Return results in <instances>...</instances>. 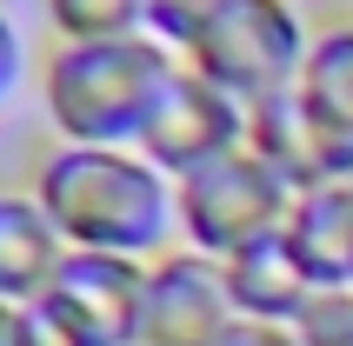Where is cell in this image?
Instances as JSON below:
<instances>
[{
    "mask_svg": "<svg viewBox=\"0 0 353 346\" xmlns=\"http://www.w3.org/2000/svg\"><path fill=\"white\" fill-rule=\"evenodd\" d=\"M34 200L47 207L67 253L160 260L174 233V180L134 147H67L54 140L34 160Z\"/></svg>",
    "mask_w": 353,
    "mask_h": 346,
    "instance_id": "obj_1",
    "label": "cell"
},
{
    "mask_svg": "<svg viewBox=\"0 0 353 346\" xmlns=\"http://www.w3.org/2000/svg\"><path fill=\"white\" fill-rule=\"evenodd\" d=\"M180 54L154 34L127 40H54L40 60V107L67 147H140L160 87L174 80Z\"/></svg>",
    "mask_w": 353,
    "mask_h": 346,
    "instance_id": "obj_2",
    "label": "cell"
},
{
    "mask_svg": "<svg viewBox=\"0 0 353 346\" xmlns=\"http://www.w3.org/2000/svg\"><path fill=\"white\" fill-rule=\"evenodd\" d=\"M287 213H294V187L247 140L194 167L187 180H174V233L180 247L207 253V260H234V253L287 233Z\"/></svg>",
    "mask_w": 353,
    "mask_h": 346,
    "instance_id": "obj_3",
    "label": "cell"
},
{
    "mask_svg": "<svg viewBox=\"0 0 353 346\" xmlns=\"http://www.w3.org/2000/svg\"><path fill=\"white\" fill-rule=\"evenodd\" d=\"M307 47H314V34H307V20H300L294 0H234L180 60L200 80H214L227 100L260 107V100L287 94L300 80Z\"/></svg>",
    "mask_w": 353,
    "mask_h": 346,
    "instance_id": "obj_4",
    "label": "cell"
},
{
    "mask_svg": "<svg viewBox=\"0 0 353 346\" xmlns=\"http://www.w3.org/2000/svg\"><path fill=\"white\" fill-rule=\"evenodd\" d=\"M247 140V107L240 100H227L214 87V80H200L187 60L174 67V80L160 87L154 114H147V127H140V160H154L167 180H187L194 167H207L214 154H227V147H240Z\"/></svg>",
    "mask_w": 353,
    "mask_h": 346,
    "instance_id": "obj_5",
    "label": "cell"
},
{
    "mask_svg": "<svg viewBox=\"0 0 353 346\" xmlns=\"http://www.w3.org/2000/svg\"><path fill=\"white\" fill-rule=\"evenodd\" d=\"M147 267L154 260H120V253H67L54 287L40 293L87 346H140L147 313Z\"/></svg>",
    "mask_w": 353,
    "mask_h": 346,
    "instance_id": "obj_6",
    "label": "cell"
},
{
    "mask_svg": "<svg viewBox=\"0 0 353 346\" xmlns=\"http://www.w3.org/2000/svg\"><path fill=\"white\" fill-rule=\"evenodd\" d=\"M240 327L220 260L180 247L147 267V313H140V346H220Z\"/></svg>",
    "mask_w": 353,
    "mask_h": 346,
    "instance_id": "obj_7",
    "label": "cell"
},
{
    "mask_svg": "<svg viewBox=\"0 0 353 346\" xmlns=\"http://www.w3.org/2000/svg\"><path fill=\"white\" fill-rule=\"evenodd\" d=\"M294 94L314 120V134L327 140V154L340 160V173L353 180V20H334L314 34Z\"/></svg>",
    "mask_w": 353,
    "mask_h": 346,
    "instance_id": "obj_8",
    "label": "cell"
},
{
    "mask_svg": "<svg viewBox=\"0 0 353 346\" xmlns=\"http://www.w3.org/2000/svg\"><path fill=\"white\" fill-rule=\"evenodd\" d=\"M67 240L54 233L47 207L34 200V187H0V300L27 307L54 287Z\"/></svg>",
    "mask_w": 353,
    "mask_h": 346,
    "instance_id": "obj_9",
    "label": "cell"
},
{
    "mask_svg": "<svg viewBox=\"0 0 353 346\" xmlns=\"http://www.w3.org/2000/svg\"><path fill=\"white\" fill-rule=\"evenodd\" d=\"M287 247H294L307 287H353V180L294 193Z\"/></svg>",
    "mask_w": 353,
    "mask_h": 346,
    "instance_id": "obj_10",
    "label": "cell"
},
{
    "mask_svg": "<svg viewBox=\"0 0 353 346\" xmlns=\"http://www.w3.org/2000/svg\"><path fill=\"white\" fill-rule=\"evenodd\" d=\"M247 147H254L294 193L327 187V180H347L340 160L327 154V140L314 134V120H307V107H300L294 87L274 94V100H260V107H247Z\"/></svg>",
    "mask_w": 353,
    "mask_h": 346,
    "instance_id": "obj_11",
    "label": "cell"
},
{
    "mask_svg": "<svg viewBox=\"0 0 353 346\" xmlns=\"http://www.w3.org/2000/svg\"><path fill=\"white\" fill-rule=\"evenodd\" d=\"M220 280H227V300H234L240 320H267V327H287L300 313V300L314 293L300 260H294V247H287V233L234 253V260H220Z\"/></svg>",
    "mask_w": 353,
    "mask_h": 346,
    "instance_id": "obj_12",
    "label": "cell"
},
{
    "mask_svg": "<svg viewBox=\"0 0 353 346\" xmlns=\"http://www.w3.org/2000/svg\"><path fill=\"white\" fill-rule=\"evenodd\" d=\"M54 40H127L147 34V0H40Z\"/></svg>",
    "mask_w": 353,
    "mask_h": 346,
    "instance_id": "obj_13",
    "label": "cell"
},
{
    "mask_svg": "<svg viewBox=\"0 0 353 346\" xmlns=\"http://www.w3.org/2000/svg\"><path fill=\"white\" fill-rule=\"evenodd\" d=\"M294 346H353V287H314L287 320Z\"/></svg>",
    "mask_w": 353,
    "mask_h": 346,
    "instance_id": "obj_14",
    "label": "cell"
},
{
    "mask_svg": "<svg viewBox=\"0 0 353 346\" xmlns=\"http://www.w3.org/2000/svg\"><path fill=\"white\" fill-rule=\"evenodd\" d=\"M227 7H234V0H147V34H154L160 47L187 54V47H194V40L227 14Z\"/></svg>",
    "mask_w": 353,
    "mask_h": 346,
    "instance_id": "obj_15",
    "label": "cell"
},
{
    "mask_svg": "<svg viewBox=\"0 0 353 346\" xmlns=\"http://www.w3.org/2000/svg\"><path fill=\"white\" fill-rule=\"evenodd\" d=\"M7 346H87V340H80L47 300H27V307H14V340Z\"/></svg>",
    "mask_w": 353,
    "mask_h": 346,
    "instance_id": "obj_16",
    "label": "cell"
},
{
    "mask_svg": "<svg viewBox=\"0 0 353 346\" xmlns=\"http://www.w3.org/2000/svg\"><path fill=\"white\" fill-rule=\"evenodd\" d=\"M20 74H27V40H20V27H14V14L0 7V107L14 100V87H20Z\"/></svg>",
    "mask_w": 353,
    "mask_h": 346,
    "instance_id": "obj_17",
    "label": "cell"
},
{
    "mask_svg": "<svg viewBox=\"0 0 353 346\" xmlns=\"http://www.w3.org/2000/svg\"><path fill=\"white\" fill-rule=\"evenodd\" d=\"M220 346H294V333H287V327H267V320H240Z\"/></svg>",
    "mask_w": 353,
    "mask_h": 346,
    "instance_id": "obj_18",
    "label": "cell"
},
{
    "mask_svg": "<svg viewBox=\"0 0 353 346\" xmlns=\"http://www.w3.org/2000/svg\"><path fill=\"white\" fill-rule=\"evenodd\" d=\"M14 340V307H7V300H0V346Z\"/></svg>",
    "mask_w": 353,
    "mask_h": 346,
    "instance_id": "obj_19",
    "label": "cell"
}]
</instances>
